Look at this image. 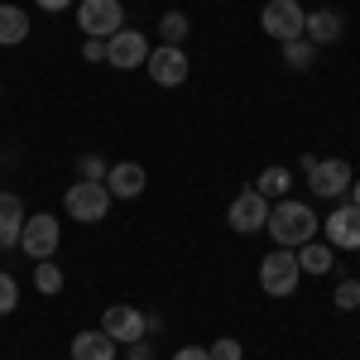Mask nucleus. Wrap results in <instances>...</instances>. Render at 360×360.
<instances>
[{
	"label": "nucleus",
	"instance_id": "obj_1",
	"mask_svg": "<svg viewBox=\"0 0 360 360\" xmlns=\"http://www.w3.org/2000/svg\"><path fill=\"white\" fill-rule=\"evenodd\" d=\"M264 231L274 236V245L298 250V245H307V240H317L322 221H317V212H312L307 202L283 197V202H274V207H269V226H264Z\"/></svg>",
	"mask_w": 360,
	"mask_h": 360
},
{
	"label": "nucleus",
	"instance_id": "obj_2",
	"mask_svg": "<svg viewBox=\"0 0 360 360\" xmlns=\"http://www.w3.org/2000/svg\"><path fill=\"white\" fill-rule=\"evenodd\" d=\"M298 278H303V269H298V255H293V250L278 245L259 259V288H264L269 298H293V293H298Z\"/></svg>",
	"mask_w": 360,
	"mask_h": 360
},
{
	"label": "nucleus",
	"instance_id": "obj_3",
	"mask_svg": "<svg viewBox=\"0 0 360 360\" xmlns=\"http://www.w3.org/2000/svg\"><path fill=\"white\" fill-rule=\"evenodd\" d=\"M111 202L115 197L106 193V183H82V178H77V183L63 193V212H68L72 221H82V226H96V221H106Z\"/></svg>",
	"mask_w": 360,
	"mask_h": 360
},
{
	"label": "nucleus",
	"instance_id": "obj_4",
	"mask_svg": "<svg viewBox=\"0 0 360 360\" xmlns=\"http://www.w3.org/2000/svg\"><path fill=\"white\" fill-rule=\"evenodd\" d=\"M58 245H63V226H58L53 212H34L25 217V231H20V250H25V259H53Z\"/></svg>",
	"mask_w": 360,
	"mask_h": 360
},
{
	"label": "nucleus",
	"instance_id": "obj_5",
	"mask_svg": "<svg viewBox=\"0 0 360 360\" xmlns=\"http://www.w3.org/2000/svg\"><path fill=\"white\" fill-rule=\"evenodd\" d=\"M259 29L269 39H278V44H293V39H303V29H307V10L298 0H269L259 10Z\"/></svg>",
	"mask_w": 360,
	"mask_h": 360
},
{
	"label": "nucleus",
	"instance_id": "obj_6",
	"mask_svg": "<svg viewBox=\"0 0 360 360\" xmlns=\"http://www.w3.org/2000/svg\"><path fill=\"white\" fill-rule=\"evenodd\" d=\"M77 29L86 39H111L115 29H125V5L120 0H82L77 5Z\"/></svg>",
	"mask_w": 360,
	"mask_h": 360
},
{
	"label": "nucleus",
	"instance_id": "obj_7",
	"mask_svg": "<svg viewBox=\"0 0 360 360\" xmlns=\"http://www.w3.org/2000/svg\"><path fill=\"white\" fill-rule=\"evenodd\" d=\"M144 68H149V77H154V86H183L188 77H193V58L183 53V49H168V44H159V49H149V58H144Z\"/></svg>",
	"mask_w": 360,
	"mask_h": 360
},
{
	"label": "nucleus",
	"instance_id": "obj_8",
	"mask_svg": "<svg viewBox=\"0 0 360 360\" xmlns=\"http://www.w3.org/2000/svg\"><path fill=\"white\" fill-rule=\"evenodd\" d=\"M226 221L236 236H255V231H264L269 226V197H259L255 188L231 197V207H226Z\"/></svg>",
	"mask_w": 360,
	"mask_h": 360
},
{
	"label": "nucleus",
	"instance_id": "obj_9",
	"mask_svg": "<svg viewBox=\"0 0 360 360\" xmlns=\"http://www.w3.org/2000/svg\"><path fill=\"white\" fill-rule=\"evenodd\" d=\"M101 332L111 336L115 346H135V341H144V336H149V312L115 303V307H106V312H101Z\"/></svg>",
	"mask_w": 360,
	"mask_h": 360
},
{
	"label": "nucleus",
	"instance_id": "obj_10",
	"mask_svg": "<svg viewBox=\"0 0 360 360\" xmlns=\"http://www.w3.org/2000/svg\"><path fill=\"white\" fill-rule=\"evenodd\" d=\"M144 58H149V39L139 29H115L106 39V63L115 72H135V68H144Z\"/></svg>",
	"mask_w": 360,
	"mask_h": 360
},
{
	"label": "nucleus",
	"instance_id": "obj_11",
	"mask_svg": "<svg viewBox=\"0 0 360 360\" xmlns=\"http://www.w3.org/2000/svg\"><path fill=\"white\" fill-rule=\"evenodd\" d=\"M307 183H312L317 197H346L351 183H356V173H351L346 159H317V164L307 168Z\"/></svg>",
	"mask_w": 360,
	"mask_h": 360
},
{
	"label": "nucleus",
	"instance_id": "obj_12",
	"mask_svg": "<svg viewBox=\"0 0 360 360\" xmlns=\"http://www.w3.org/2000/svg\"><path fill=\"white\" fill-rule=\"evenodd\" d=\"M322 236H327L332 250H360V207L341 202L332 217L322 221Z\"/></svg>",
	"mask_w": 360,
	"mask_h": 360
},
{
	"label": "nucleus",
	"instance_id": "obj_13",
	"mask_svg": "<svg viewBox=\"0 0 360 360\" xmlns=\"http://www.w3.org/2000/svg\"><path fill=\"white\" fill-rule=\"evenodd\" d=\"M144 183H149L144 164H111V173H106V193L120 197V202L139 197V193H144Z\"/></svg>",
	"mask_w": 360,
	"mask_h": 360
},
{
	"label": "nucleus",
	"instance_id": "obj_14",
	"mask_svg": "<svg viewBox=\"0 0 360 360\" xmlns=\"http://www.w3.org/2000/svg\"><path fill=\"white\" fill-rule=\"evenodd\" d=\"M341 29H346V15H341V10H312L303 39L312 49H322V44H336V39H341Z\"/></svg>",
	"mask_w": 360,
	"mask_h": 360
},
{
	"label": "nucleus",
	"instance_id": "obj_15",
	"mask_svg": "<svg viewBox=\"0 0 360 360\" xmlns=\"http://www.w3.org/2000/svg\"><path fill=\"white\" fill-rule=\"evenodd\" d=\"M25 202L15 193H0V250H15L20 245V231H25Z\"/></svg>",
	"mask_w": 360,
	"mask_h": 360
},
{
	"label": "nucleus",
	"instance_id": "obj_16",
	"mask_svg": "<svg viewBox=\"0 0 360 360\" xmlns=\"http://www.w3.org/2000/svg\"><path fill=\"white\" fill-rule=\"evenodd\" d=\"M29 10L25 5H5V0H0V49H20V44H25L29 39Z\"/></svg>",
	"mask_w": 360,
	"mask_h": 360
},
{
	"label": "nucleus",
	"instance_id": "obj_17",
	"mask_svg": "<svg viewBox=\"0 0 360 360\" xmlns=\"http://www.w3.org/2000/svg\"><path fill=\"white\" fill-rule=\"evenodd\" d=\"M72 360H115V341L101 327L96 332H77L72 336Z\"/></svg>",
	"mask_w": 360,
	"mask_h": 360
},
{
	"label": "nucleus",
	"instance_id": "obj_18",
	"mask_svg": "<svg viewBox=\"0 0 360 360\" xmlns=\"http://www.w3.org/2000/svg\"><path fill=\"white\" fill-rule=\"evenodd\" d=\"M298 269H303V274H332L336 250L327 245V240H307V245H298Z\"/></svg>",
	"mask_w": 360,
	"mask_h": 360
},
{
	"label": "nucleus",
	"instance_id": "obj_19",
	"mask_svg": "<svg viewBox=\"0 0 360 360\" xmlns=\"http://www.w3.org/2000/svg\"><path fill=\"white\" fill-rule=\"evenodd\" d=\"M159 39H164L168 49H183V44L193 39V20H188L183 10H168L164 20H159Z\"/></svg>",
	"mask_w": 360,
	"mask_h": 360
},
{
	"label": "nucleus",
	"instance_id": "obj_20",
	"mask_svg": "<svg viewBox=\"0 0 360 360\" xmlns=\"http://www.w3.org/2000/svg\"><path fill=\"white\" fill-rule=\"evenodd\" d=\"M288 188H293V173H288L283 164L264 168V173L255 178V193H259V197H278V202H283V197H288Z\"/></svg>",
	"mask_w": 360,
	"mask_h": 360
},
{
	"label": "nucleus",
	"instance_id": "obj_21",
	"mask_svg": "<svg viewBox=\"0 0 360 360\" xmlns=\"http://www.w3.org/2000/svg\"><path fill=\"white\" fill-rule=\"evenodd\" d=\"M63 283H68V278H63V269H58L53 259H39V264H34V288H39V293L53 298V293H63Z\"/></svg>",
	"mask_w": 360,
	"mask_h": 360
},
{
	"label": "nucleus",
	"instance_id": "obj_22",
	"mask_svg": "<svg viewBox=\"0 0 360 360\" xmlns=\"http://www.w3.org/2000/svg\"><path fill=\"white\" fill-rule=\"evenodd\" d=\"M317 63V49L307 44V39H293V44H283V68H293V72H307Z\"/></svg>",
	"mask_w": 360,
	"mask_h": 360
},
{
	"label": "nucleus",
	"instance_id": "obj_23",
	"mask_svg": "<svg viewBox=\"0 0 360 360\" xmlns=\"http://www.w3.org/2000/svg\"><path fill=\"white\" fill-rule=\"evenodd\" d=\"M332 303H336V312H356L360 307V278H341L332 288Z\"/></svg>",
	"mask_w": 360,
	"mask_h": 360
},
{
	"label": "nucleus",
	"instance_id": "obj_24",
	"mask_svg": "<svg viewBox=\"0 0 360 360\" xmlns=\"http://www.w3.org/2000/svg\"><path fill=\"white\" fill-rule=\"evenodd\" d=\"M106 173H111V164H106L101 154H82V159H77V178H82V183H106Z\"/></svg>",
	"mask_w": 360,
	"mask_h": 360
},
{
	"label": "nucleus",
	"instance_id": "obj_25",
	"mask_svg": "<svg viewBox=\"0 0 360 360\" xmlns=\"http://www.w3.org/2000/svg\"><path fill=\"white\" fill-rule=\"evenodd\" d=\"M15 307H20V278L10 269H0V317H10Z\"/></svg>",
	"mask_w": 360,
	"mask_h": 360
},
{
	"label": "nucleus",
	"instance_id": "obj_26",
	"mask_svg": "<svg viewBox=\"0 0 360 360\" xmlns=\"http://www.w3.org/2000/svg\"><path fill=\"white\" fill-rule=\"evenodd\" d=\"M207 351H212V360H245V346H240L236 336H217Z\"/></svg>",
	"mask_w": 360,
	"mask_h": 360
},
{
	"label": "nucleus",
	"instance_id": "obj_27",
	"mask_svg": "<svg viewBox=\"0 0 360 360\" xmlns=\"http://www.w3.org/2000/svg\"><path fill=\"white\" fill-rule=\"evenodd\" d=\"M82 58L86 63H106V39H82Z\"/></svg>",
	"mask_w": 360,
	"mask_h": 360
},
{
	"label": "nucleus",
	"instance_id": "obj_28",
	"mask_svg": "<svg viewBox=\"0 0 360 360\" xmlns=\"http://www.w3.org/2000/svg\"><path fill=\"white\" fill-rule=\"evenodd\" d=\"M173 360H212L207 346H183V351H173Z\"/></svg>",
	"mask_w": 360,
	"mask_h": 360
},
{
	"label": "nucleus",
	"instance_id": "obj_29",
	"mask_svg": "<svg viewBox=\"0 0 360 360\" xmlns=\"http://www.w3.org/2000/svg\"><path fill=\"white\" fill-rule=\"evenodd\" d=\"M125 351H130L125 360H154V351H149V336H144V341H135V346H125Z\"/></svg>",
	"mask_w": 360,
	"mask_h": 360
},
{
	"label": "nucleus",
	"instance_id": "obj_30",
	"mask_svg": "<svg viewBox=\"0 0 360 360\" xmlns=\"http://www.w3.org/2000/svg\"><path fill=\"white\" fill-rule=\"evenodd\" d=\"M44 15H58V10H68V5H77V0H34Z\"/></svg>",
	"mask_w": 360,
	"mask_h": 360
},
{
	"label": "nucleus",
	"instance_id": "obj_31",
	"mask_svg": "<svg viewBox=\"0 0 360 360\" xmlns=\"http://www.w3.org/2000/svg\"><path fill=\"white\" fill-rule=\"evenodd\" d=\"M351 207H360V178L351 183Z\"/></svg>",
	"mask_w": 360,
	"mask_h": 360
},
{
	"label": "nucleus",
	"instance_id": "obj_32",
	"mask_svg": "<svg viewBox=\"0 0 360 360\" xmlns=\"http://www.w3.org/2000/svg\"><path fill=\"white\" fill-rule=\"evenodd\" d=\"M356 255H360V250H356Z\"/></svg>",
	"mask_w": 360,
	"mask_h": 360
}]
</instances>
